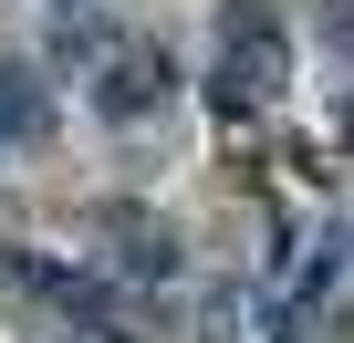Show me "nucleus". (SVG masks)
Wrapping results in <instances>:
<instances>
[{
  "mask_svg": "<svg viewBox=\"0 0 354 343\" xmlns=\"http://www.w3.org/2000/svg\"><path fill=\"white\" fill-rule=\"evenodd\" d=\"M146 94H167V63H156V52H125V63L104 73V115H136Z\"/></svg>",
  "mask_w": 354,
  "mask_h": 343,
  "instance_id": "3",
  "label": "nucleus"
},
{
  "mask_svg": "<svg viewBox=\"0 0 354 343\" xmlns=\"http://www.w3.org/2000/svg\"><path fill=\"white\" fill-rule=\"evenodd\" d=\"M219 73H230V104L250 94H281L292 84V42H281V21L261 11V0H240V11H230V32H219Z\"/></svg>",
  "mask_w": 354,
  "mask_h": 343,
  "instance_id": "1",
  "label": "nucleus"
},
{
  "mask_svg": "<svg viewBox=\"0 0 354 343\" xmlns=\"http://www.w3.org/2000/svg\"><path fill=\"white\" fill-rule=\"evenodd\" d=\"M42 115H53V94H42L32 73H0V156L32 146V135H42Z\"/></svg>",
  "mask_w": 354,
  "mask_h": 343,
  "instance_id": "2",
  "label": "nucleus"
}]
</instances>
